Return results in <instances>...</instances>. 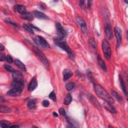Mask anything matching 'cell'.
Wrapping results in <instances>:
<instances>
[{
  "label": "cell",
  "mask_w": 128,
  "mask_h": 128,
  "mask_svg": "<svg viewBox=\"0 0 128 128\" xmlns=\"http://www.w3.org/2000/svg\"><path fill=\"white\" fill-rule=\"evenodd\" d=\"M42 104L43 106L45 107H48L50 105V102L48 100H44V101H43Z\"/></svg>",
  "instance_id": "836d02e7"
},
{
  "label": "cell",
  "mask_w": 128,
  "mask_h": 128,
  "mask_svg": "<svg viewBox=\"0 0 128 128\" xmlns=\"http://www.w3.org/2000/svg\"><path fill=\"white\" fill-rule=\"evenodd\" d=\"M13 78L15 81L23 82V75L21 72L18 71H14L13 72Z\"/></svg>",
  "instance_id": "30bf717a"
},
{
  "label": "cell",
  "mask_w": 128,
  "mask_h": 128,
  "mask_svg": "<svg viewBox=\"0 0 128 128\" xmlns=\"http://www.w3.org/2000/svg\"><path fill=\"white\" fill-rule=\"evenodd\" d=\"M5 69H6V70L8 71V72H9L13 73L15 71L14 68L10 65H5Z\"/></svg>",
  "instance_id": "4dcf8cb0"
},
{
  "label": "cell",
  "mask_w": 128,
  "mask_h": 128,
  "mask_svg": "<svg viewBox=\"0 0 128 128\" xmlns=\"http://www.w3.org/2000/svg\"><path fill=\"white\" fill-rule=\"evenodd\" d=\"M56 44L60 48H61L62 50H63L64 51H66V52L67 53V54H68V56H69V57L73 60H74V54L73 53V52L72 51V50L70 49V47H69L67 45V44L65 42H63V41H55Z\"/></svg>",
  "instance_id": "3957f363"
},
{
  "label": "cell",
  "mask_w": 128,
  "mask_h": 128,
  "mask_svg": "<svg viewBox=\"0 0 128 128\" xmlns=\"http://www.w3.org/2000/svg\"><path fill=\"white\" fill-rule=\"evenodd\" d=\"M59 112L61 115H62L64 116H65L66 115V113L65 110L63 108H61L59 110Z\"/></svg>",
  "instance_id": "d590c367"
},
{
  "label": "cell",
  "mask_w": 128,
  "mask_h": 128,
  "mask_svg": "<svg viewBox=\"0 0 128 128\" xmlns=\"http://www.w3.org/2000/svg\"><path fill=\"white\" fill-rule=\"evenodd\" d=\"M11 111V109L7 107L6 106H1V107H0V112L1 113H10Z\"/></svg>",
  "instance_id": "4316f807"
},
{
  "label": "cell",
  "mask_w": 128,
  "mask_h": 128,
  "mask_svg": "<svg viewBox=\"0 0 128 128\" xmlns=\"http://www.w3.org/2000/svg\"><path fill=\"white\" fill-rule=\"evenodd\" d=\"M73 76V72L70 69H66L63 71V80L64 82L67 81Z\"/></svg>",
  "instance_id": "9a60e30c"
},
{
  "label": "cell",
  "mask_w": 128,
  "mask_h": 128,
  "mask_svg": "<svg viewBox=\"0 0 128 128\" xmlns=\"http://www.w3.org/2000/svg\"><path fill=\"white\" fill-rule=\"evenodd\" d=\"M94 89L97 95L100 98L111 104H113L114 103L115 101L110 96L106 90L103 87L101 86V85L97 84H95Z\"/></svg>",
  "instance_id": "6da1fadb"
},
{
  "label": "cell",
  "mask_w": 128,
  "mask_h": 128,
  "mask_svg": "<svg viewBox=\"0 0 128 128\" xmlns=\"http://www.w3.org/2000/svg\"><path fill=\"white\" fill-rule=\"evenodd\" d=\"M5 49L4 46H3L2 44H0V50L1 51H3Z\"/></svg>",
  "instance_id": "f35d334b"
},
{
  "label": "cell",
  "mask_w": 128,
  "mask_h": 128,
  "mask_svg": "<svg viewBox=\"0 0 128 128\" xmlns=\"http://www.w3.org/2000/svg\"><path fill=\"white\" fill-rule=\"evenodd\" d=\"M14 127H15V128H19V126H17V125H12L10 127V128H14Z\"/></svg>",
  "instance_id": "ab89813d"
},
{
  "label": "cell",
  "mask_w": 128,
  "mask_h": 128,
  "mask_svg": "<svg viewBox=\"0 0 128 128\" xmlns=\"http://www.w3.org/2000/svg\"><path fill=\"white\" fill-rule=\"evenodd\" d=\"M33 51L36 54V55L38 56V57L40 59L41 61L44 64L45 67L46 68H48L49 66V61L47 58L44 55V54L36 47H33Z\"/></svg>",
  "instance_id": "5b68a950"
},
{
  "label": "cell",
  "mask_w": 128,
  "mask_h": 128,
  "mask_svg": "<svg viewBox=\"0 0 128 128\" xmlns=\"http://www.w3.org/2000/svg\"><path fill=\"white\" fill-rule=\"evenodd\" d=\"M38 86V82L37 81L36 77H33L30 83V84L28 87V90L29 91H33L35 90Z\"/></svg>",
  "instance_id": "7c38bea8"
},
{
  "label": "cell",
  "mask_w": 128,
  "mask_h": 128,
  "mask_svg": "<svg viewBox=\"0 0 128 128\" xmlns=\"http://www.w3.org/2000/svg\"><path fill=\"white\" fill-rule=\"evenodd\" d=\"M115 34L117 39V47L118 48L120 46L122 40V31L121 29L118 26L115 27Z\"/></svg>",
  "instance_id": "52a82bcc"
},
{
  "label": "cell",
  "mask_w": 128,
  "mask_h": 128,
  "mask_svg": "<svg viewBox=\"0 0 128 128\" xmlns=\"http://www.w3.org/2000/svg\"><path fill=\"white\" fill-rule=\"evenodd\" d=\"M104 107H105V109L107 110H108V111L110 112V113H113V114H115L116 113L115 109H114V108L111 105V104L106 102V103L104 104Z\"/></svg>",
  "instance_id": "ffe728a7"
},
{
  "label": "cell",
  "mask_w": 128,
  "mask_h": 128,
  "mask_svg": "<svg viewBox=\"0 0 128 128\" xmlns=\"http://www.w3.org/2000/svg\"><path fill=\"white\" fill-rule=\"evenodd\" d=\"M10 124H11L9 122L5 121V120H2L1 121V126L3 128L10 127Z\"/></svg>",
  "instance_id": "83f0119b"
},
{
  "label": "cell",
  "mask_w": 128,
  "mask_h": 128,
  "mask_svg": "<svg viewBox=\"0 0 128 128\" xmlns=\"http://www.w3.org/2000/svg\"><path fill=\"white\" fill-rule=\"evenodd\" d=\"M6 60L9 63H12L13 62V59L10 55H8L6 57Z\"/></svg>",
  "instance_id": "d6a6232c"
},
{
  "label": "cell",
  "mask_w": 128,
  "mask_h": 128,
  "mask_svg": "<svg viewBox=\"0 0 128 128\" xmlns=\"http://www.w3.org/2000/svg\"><path fill=\"white\" fill-rule=\"evenodd\" d=\"M53 116L55 117H58V115L57 113H56V112H54L53 113Z\"/></svg>",
  "instance_id": "60d3db41"
},
{
  "label": "cell",
  "mask_w": 128,
  "mask_h": 128,
  "mask_svg": "<svg viewBox=\"0 0 128 128\" xmlns=\"http://www.w3.org/2000/svg\"><path fill=\"white\" fill-rule=\"evenodd\" d=\"M112 94L114 96V97L117 100V101L119 102H121L123 101L122 97L120 95H119V94H118L116 92L114 91H112Z\"/></svg>",
  "instance_id": "603a6c76"
},
{
  "label": "cell",
  "mask_w": 128,
  "mask_h": 128,
  "mask_svg": "<svg viewBox=\"0 0 128 128\" xmlns=\"http://www.w3.org/2000/svg\"><path fill=\"white\" fill-rule=\"evenodd\" d=\"M33 41L37 45L41 46L42 48L44 49H49L50 46L47 41L41 36H38L37 37L33 38Z\"/></svg>",
  "instance_id": "8992f818"
},
{
  "label": "cell",
  "mask_w": 128,
  "mask_h": 128,
  "mask_svg": "<svg viewBox=\"0 0 128 128\" xmlns=\"http://www.w3.org/2000/svg\"><path fill=\"white\" fill-rule=\"evenodd\" d=\"M34 15L37 18L40 19H48V17L47 16L41 12L38 11H35L34 12Z\"/></svg>",
  "instance_id": "ac0fdd59"
},
{
  "label": "cell",
  "mask_w": 128,
  "mask_h": 128,
  "mask_svg": "<svg viewBox=\"0 0 128 128\" xmlns=\"http://www.w3.org/2000/svg\"><path fill=\"white\" fill-rule=\"evenodd\" d=\"M74 87H75V84L72 82L68 83L66 86V89L68 91H71L72 89H73Z\"/></svg>",
  "instance_id": "f1b7e54d"
},
{
  "label": "cell",
  "mask_w": 128,
  "mask_h": 128,
  "mask_svg": "<svg viewBox=\"0 0 128 128\" xmlns=\"http://www.w3.org/2000/svg\"><path fill=\"white\" fill-rule=\"evenodd\" d=\"M56 27L58 34V37L55 39L54 41H63L64 38H65L67 35L66 31L60 23H57L56 25Z\"/></svg>",
  "instance_id": "277c9868"
},
{
  "label": "cell",
  "mask_w": 128,
  "mask_h": 128,
  "mask_svg": "<svg viewBox=\"0 0 128 128\" xmlns=\"http://www.w3.org/2000/svg\"><path fill=\"white\" fill-rule=\"evenodd\" d=\"M6 56H5L4 54H1V55H0V61L2 62L4 61V60H6Z\"/></svg>",
  "instance_id": "8d00e7d4"
},
{
  "label": "cell",
  "mask_w": 128,
  "mask_h": 128,
  "mask_svg": "<svg viewBox=\"0 0 128 128\" xmlns=\"http://www.w3.org/2000/svg\"><path fill=\"white\" fill-rule=\"evenodd\" d=\"M23 27L26 31L27 32H28V33H29L30 34H33L34 33L33 30L32 29V27L30 26H29V25H28L27 24H24L23 25Z\"/></svg>",
  "instance_id": "484cf974"
},
{
  "label": "cell",
  "mask_w": 128,
  "mask_h": 128,
  "mask_svg": "<svg viewBox=\"0 0 128 128\" xmlns=\"http://www.w3.org/2000/svg\"><path fill=\"white\" fill-rule=\"evenodd\" d=\"M102 50L105 56V57L108 60H109L111 57L112 54V51L111 48L110 44L109 42L106 40L104 39L102 42Z\"/></svg>",
  "instance_id": "7a4b0ae2"
},
{
  "label": "cell",
  "mask_w": 128,
  "mask_h": 128,
  "mask_svg": "<svg viewBox=\"0 0 128 128\" xmlns=\"http://www.w3.org/2000/svg\"><path fill=\"white\" fill-rule=\"evenodd\" d=\"M5 22H6L7 23H8V24H9L11 25V26H12L14 27H15V28H17V27H18V25H17V24H16L15 23L12 22L11 20H9V19H6V20H5Z\"/></svg>",
  "instance_id": "1f68e13d"
},
{
  "label": "cell",
  "mask_w": 128,
  "mask_h": 128,
  "mask_svg": "<svg viewBox=\"0 0 128 128\" xmlns=\"http://www.w3.org/2000/svg\"><path fill=\"white\" fill-rule=\"evenodd\" d=\"M20 15H21V18L24 20L32 21V20H34V19L33 15L30 13L26 12V13H23V14H20Z\"/></svg>",
  "instance_id": "e0dca14e"
},
{
  "label": "cell",
  "mask_w": 128,
  "mask_h": 128,
  "mask_svg": "<svg viewBox=\"0 0 128 128\" xmlns=\"http://www.w3.org/2000/svg\"><path fill=\"white\" fill-rule=\"evenodd\" d=\"M105 31L106 34V36L109 40H112L113 37V31L111 25L107 23L105 26Z\"/></svg>",
  "instance_id": "9c48e42d"
},
{
  "label": "cell",
  "mask_w": 128,
  "mask_h": 128,
  "mask_svg": "<svg viewBox=\"0 0 128 128\" xmlns=\"http://www.w3.org/2000/svg\"><path fill=\"white\" fill-rule=\"evenodd\" d=\"M88 43L92 48L94 50L97 49V45L94 39L93 38H91L90 39H89L88 41Z\"/></svg>",
  "instance_id": "d4e9b609"
},
{
  "label": "cell",
  "mask_w": 128,
  "mask_h": 128,
  "mask_svg": "<svg viewBox=\"0 0 128 128\" xmlns=\"http://www.w3.org/2000/svg\"><path fill=\"white\" fill-rule=\"evenodd\" d=\"M97 61H98V63L99 66L101 67V69L103 70H104V71H107V66L105 64V62L104 61L103 59L102 58L101 56L100 55H98Z\"/></svg>",
  "instance_id": "5bb4252c"
},
{
  "label": "cell",
  "mask_w": 128,
  "mask_h": 128,
  "mask_svg": "<svg viewBox=\"0 0 128 128\" xmlns=\"http://www.w3.org/2000/svg\"><path fill=\"white\" fill-rule=\"evenodd\" d=\"M14 10L16 12L19 13H20V14H22L23 13H26V7L23 5H17L14 7Z\"/></svg>",
  "instance_id": "2e32d148"
},
{
  "label": "cell",
  "mask_w": 128,
  "mask_h": 128,
  "mask_svg": "<svg viewBox=\"0 0 128 128\" xmlns=\"http://www.w3.org/2000/svg\"><path fill=\"white\" fill-rule=\"evenodd\" d=\"M80 6L82 9H84L86 8V5H85V2L84 1H83V0H82V1H80Z\"/></svg>",
  "instance_id": "e575fe53"
},
{
  "label": "cell",
  "mask_w": 128,
  "mask_h": 128,
  "mask_svg": "<svg viewBox=\"0 0 128 128\" xmlns=\"http://www.w3.org/2000/svg\"><path fill=\"white\" fill-rule=\"evenodd\" d=\"M119 79H120V84H121L122 90L124 92V93H125V94L126 96H127V90H126V87L125 86V84L124 81H123V78H122V77L121 76H120V77H119Z\"/></svg>",
  "instance_id": "7402d4cb"
},
{
  "label": "cell",
  "mask_w": 128,
  "mask_h": 128,
  "mask_svg": "<svg viewBox=\"0 0 128 128\" xmlns=\"http://www.w3.org/2000/svg\"><path fill=\"white\" fill-rule=\"evenodd\" d=\"M37 100L36 99H32L28 101L27 103V107L29 109H33L35 107Z\"/></svg>",
  "instance_id": "44dd1931"
},
{
  "label": "cell",
  "mask_w": 128,
  "mask_h": 128,
  "mask_svg": "<svg viewBox=\"0 0 128 128\" xmlns=\"http://www.w3.org/2000/svg\"><path fill=\"white\" fill-rule=\"evenodd\" d=\"M22 90L18 89H12L7 93V95L10 97H16L20 95Z\"/></svg>",
  "instance_id": "8fae6325"
},
{
  "label": "cell",
  "mask_w": 128,
  "mask_h": 128,
  "mask_svg": "<svg viewBox=\"0 0 128 128\" xmlns=\"http://www.w3.org/2000/svg\"><path fill=\"white\" fill-rule=\"evenodd\" d=\"M76 21L77 22L78 24L80 26V27L81 28V29L83 33L85 34H87L88 32V29H87V27L86 22H85L84 19H83L81 17H78L76 18Z\"/></svg>",
  "instance_id": "ba28073f"
},
{
  "label": "cell",
  "mask_w": 128,
  "mask_h": 128,
  "mask_svg": "<svg viewBox=\"0 0 128 128\" xmlns=\"http://www.w3.org/2000/svg\"><path fill=\"white\" fill-rule=\"evenodd\" d=\"M49 97L50 99L52 100L53 101L55 102L56 101V94H55L54 91H52V92H51Z\"/></svg>",
  "instance_id": "f546056e"
},
{
  "label": "cell",
  "mask_w": 128,
  "mask_h": 128,
  "mask_svg": "<svg viewBox=\"0 0 128 128\" xmlns=\"http://www.w3.org/2000/svg\"><path fill=\"white\" fill-rule=\"evenodd\" d=\"M15 64L17 66H18L20 69H21L22 71L26 72V66H25V65L20 60L18 59H16L15 60Z\"/></svg>",
  "instance_id": "d6986e66"
},
{
  "label": "cell",
  "mask_w": 128,
  "mask_h": 128,
  "mask_svg": "<svg viewBox=\"0 0 128 128\" xmlns=\"http://www.w3.org/2000/svg\"><path fill=\"white\" fill-rule=\"evenodd\" d=\"M11 86L12 88V89H18L22 90L24 88V85L23 82L14 81L12 83Z\"/></svg>",
  "instance_id": "4fadbf2b"
},
{
  "label": "cell",
  "mask_w": 128,
  "mask_h": 128,
  "mask_svg": "<svg viewBox=\"0 0 128 128\" xmlns=\"http://www.w3.org/2000/svg\"><path fill=\"white\" fill-rule=\"evenodd\" d=\"M72 101V97L71 94H68L66 97L65 98L64 101V104L66 105H69L71 103Z\"/></svg>",
  "instance_id": "cb8c5ba5"
},
{
  "label": "cell",
  "mask_w": 128,
  "mask_h": 128,
  "mask_svg": "<svg viewBox=\"0 0 128 128\" xmlns=\"http://www.w3.org/2000/svg\"><path fill=\"white\" fill-rule=\"evenodd\" d=\"M92 1H89L88 2V8H90L91 7V5H92Z\"/></svg>",
  "instance_id": "74e56055"
}]
</instances>
